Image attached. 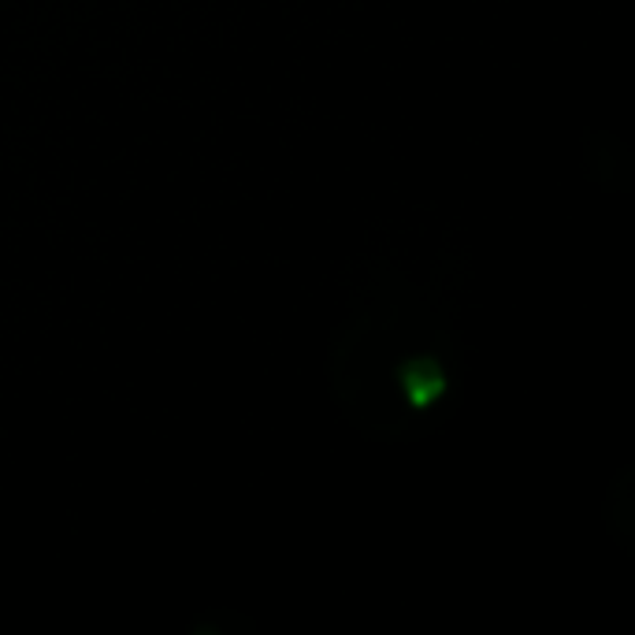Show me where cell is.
Instances as JSON below:
<instances>
[{"label": "cell", "instance_id": "1", "mask_svg": "<svg viewBox=\"0 0 635 635\" xmlns=\"http://www.w3.org/2000/svg\"><path fill=\"white\" fill-rule=\"evenodd\" d=\"M402 390L416 410H424V405H431L435 398L447 390V376H442V368L435 365L431 357L410 361V365L402 368Z\"/></svg>", "mask_w": 635, "mask_h": 635}]
</instances>
